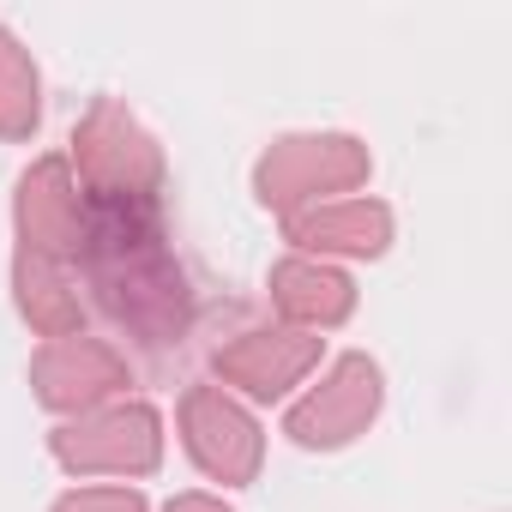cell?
I'll return each instance as SVG.
<instances>
[{
  "label": "cell",
  "instance_id": "10",
  "mask_svg": "<svg viewBox=\"0 0 512 512\" xmlns=\"http://www.w3.org/2000/svg\"><path fill=\"white\" fill-rule=\"evenodd\" d=\"M37 127V73L13 49V37L0 31V133H31Z\"/></svg>",
  "mask_w": 512,
  "mask_h": 512
},
{
  "label": "cell",
  "instance_id": "3",
  "mask_svg": "<svg viewBox=\"0 0 512 512\" xmlns=\"http://www.w3.org/2000/svg\"><path fill=\"white\" fill-rule=\"evenodd\" d=\"M55 452L73 470H97V464L103 470H151L157 464V416L145 404L109 410V416H97L85 428H61Z\"/></svg>",
  "mask_w": 512,
  "mask_h": 512
},
{
  "label": "cell",
  "instance_id": "12",
  "mask_svg": "<svg viewBox=\"0 0 512 512\" xmlns=\"http://www.w3.org/2000/svg\"><path fill=\"white\" fill-rule=\"evenodd\" d=\"M169 512H223V506H217V500H199V494H187V500H175Z\"/></svg>",
  "mask_w": 512,
  "mask_h": 512
},
{
  "label": "cell",
  "instance_id": "5",
  "mask_svg": "<svg viewBox=\"0 0 512 512\" xmlns=\"http://www.w3.org/2000/svg\"><path fill=\"white\" fill-rule=\"evenodd\" d=\"M356 169H362V157L350 151V139H284V145L260 163V193H266V205H290V199H302L314 181H326V175L350 181Z\"/></svg>",
  "mask_w": 512,
  "mask_h": 512
},
{
  "label": "cell",
  "instance_id": "9",
  "mask_svg": "<svg viewBox=\"0 0 512 512\" xmlns=\"http://www.w3.org/2000/svg\"><path fill=\"white\" fill-rule=\"evenodd\" d=\"M278 302L302 320H344L350 314V284L326 266H284L278 272Z\"/></svg>",
  "mask_w": 512,
  "mask_h": 512
},
{
  "label": "cell",
  "instance_id": "4",
  "mask_svg": "<svg viewBox=\"0 0 512 512\" xmlns=\"http://www.w3.org/2000/svg\"><path fill=\"white\" fill-rule=\"evenodd\" d=\"M187 446L223 482H247L253 464H260V434H253V422L217 392H193L187 398Z\"/></svg>",
  "mask_w": 512,
  "mask_h": 512
},
{
  "label": "cell",
  "instance_id": "11",
  "mask_svg": "<svg viewBox=\"0 0 512 512\" xmlns=\"http://www.w3.org/2000/svg\"><path fill=\"white\" fill-rule=\"evenodd\" d=\"M55 512H145V500H139V494H127V488H91V494L61 500Z\"/></svg>",
  "mask_w": 512,
  "mask_h": 512
},
{
  "label": "cell",
  "instance_id": "1",
  "mask_svg": "<svg viewBox=\"0 0 512 512\" xmlns=\"http://www.w3.org/2000/svg\"><path fill=\"white\" fill-rule=\"evenodd\" d=\"M73 260H85L103 308L145 344H169L187 326V284L163 247L157 187H91Z\"/></svg>",
  "mask_w": 512,
  "mask_h": 512
},
{
  "label": "cell",
  "instance_id": "8",
  "mask_svg": "<svg viewBox=\"0 0 512 512\" xmlns=\"http://www.w3.org/2000/svg\"><path fill=\"white\" fill-rule=\"evenodd\" d=\"M296 241L308 247H344V253H380L386 247V211L380 205H344L296 223Z\"/></svg>",
  "mask_w": 512,
  "mask_h": 512
},
{
  "label": "cell",
  "instance_id": "6",
  "mask_svg": "<svg viewBox=\"0 0 512 512\" xmlns=\"http://www.w3.org/2000/svg\"><path fill=\"white\" fill-rule=\"evenodd\" d=\"M308 356H314V344H302V338H266V332H253L247 344L223 350L217 368L235 374L253 398H278V392L308 368Z\"/></svg>",
  "mask_w": 512,
  "mask_h": 512
},
{
  "label": "cell",
  "instance_id": "2",
  "mask_svg": "<svg viewBox=\"0 0 512 512\" xmlns=\"http://www.w3.org/2000/svg\"><path fill=\"white\" fill-rule=\"evenodd\" d=\"M374 410H380V368L362 362V356H350V362H338V374H332L308 404L290 410V434H296L302 446H338V440H350Z\"/></svg>",
  "mask_w": 512,
  "mask_h": 512
},
{
  "label": "cell",
  "instance_id": "7",
  "mask_svg": "<svg viewBox=\"0 0 512 512\" xmlns=\"http://www.w3.org/2000/svg\"><path fill=\"white\" fill-rule=\"evenodd\" d=\"M37 380H43V398L49 404H91L109 386H121V368L97 344H61V350H49L37 362Z\"/></svg>",
  "mask_w": 512,
  "mask_h": 512
}]
</instances>
